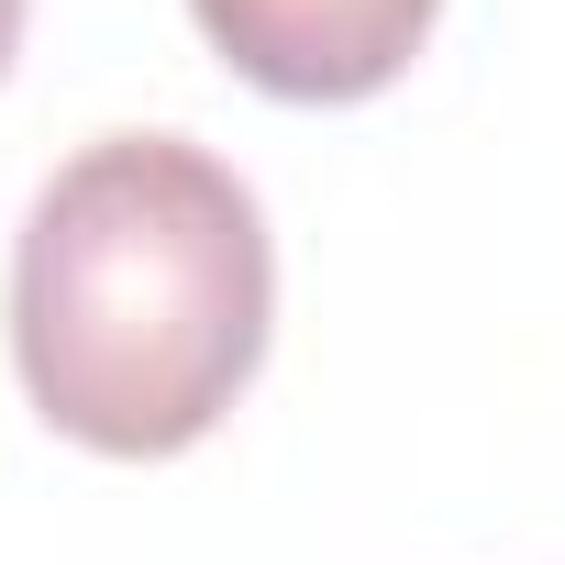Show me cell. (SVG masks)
<instances>
[{
    "instance_id": "1",
    "label": "cell",
    "mask_w": 565,
    "mask_h": 565,
    "mask_svg": "<svg viewBox=\"0 0 565 565\" xmlns=\"http://www.w3.org/2000/svg\"><path fill=\"white\" fill-rule=\"evenodd\" d=\"M277 255L255 189L178 134L78 145L12 255V366L89 455H189L266 366Z\"/></svg>"
},
{
    "instance_id": "2",
    "label": "cell",
    "mask_w": 565,
    "mask_h": 565,
    "mask_svg": "<svg viewBox=\"0 0 565 565\" xmlns=\"http://www.w3.org/2000/svg\"><path fill=\"white\" fill-rule=\"evenodd\" d=\"M189 12L266 100H377L422 56L444 0H189Z\"/></svg>"
},
{
    "instance_id": "3",
    "label": "cell",
    "mask_w": 565,
    "mask_h": 565,
    "mask_svg": "<svg viewBox=\"0 0 565 565\" xmlns=\"http://www.w3.org/2000/svg\"><path fill=\"white\" fill-rule=\"evenodd\" d=\"M12 45H23V0H0V78H12Z\"/></svg>"
}]
</instances>
